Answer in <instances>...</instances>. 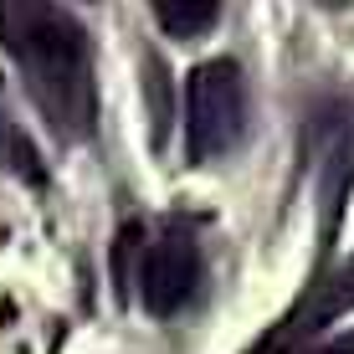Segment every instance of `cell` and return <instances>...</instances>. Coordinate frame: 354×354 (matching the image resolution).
<instances>
[{"instance_id":"6da1fadb","label":"cell","mask_w":354,"mask_h":354,"mask_svg":"<svg viewBox=\"0 0 354 354\" xmlns=\"http://www.w3.org/2000/svg\"><path fill=\"white\" fill-rule=\"evenodd\" d=\"M0 46L16 62L26 97L62 144H82L97 129L93 36L67 6L0 0Z\"/></svg>"},{"instance_id":"7a4b0ae2","label":"cell","mask_w":354,"mask_h":354,"mask_svg":"<svg viewBox=\"0 0 354 354\" xmlns=\"http://www.w3.org/2000/svg\"><path fill=\"white\" fill-rule=\"evenodd\" d=\"M252 124V93L231 57L195 62L185 82V160L216 165L231 149H241Z\"/></svg>"},{"instance_id":"3957f363","label":"cell","mask_w":354,"mask_h":354,"mask_svg":"<svg viewBox=\"0 0 354 354\" xmlns=\"http://www.w3.org/2000/svg\"><path fill=\"white\" fill-rule=\"evenodd\" d=\"M201 236L185 216H165L139 252V303L154 319H175L201 288Z\"/></svg>"},{"instance_id":"277c9868","label":"cell","mask_w":354,"mask_h":354,"mask_svg":"<svg viewBox=\"0 0 354 354\" xmlns=\"http://www.w3.org/2000/svg\"><path fill=\"white\" fill-rule=\"evenodd\" d=\"M0 169L6 175H16L21 185H31V190H41L46 185V165H41V154H36V144H31V133L10 118V103H6V82H0Z\"/></svg>"},{"instance_id":"5b68a950","label":"cell","mask_w":354,"mask_h":354,"mask_svg":"<svg viewBox=\"0 0 354 354\" xmlns=\"http://www.w3.org/2000/svg\"><path fill=\"white\" fill-rule=\"evenodd\" d=\"M154 21H160L165 36H175V41H195V36H205L221 21V6H211V0H195V6H185V0H160V6H154Z\"/></svg>"},{"instance_id":"8992f818","label":"cell","mask_w":354,"mask_h":354,"mask_svg":"<svg viewBox=\"0 0 354 354\" xmlns=\"http://www.w3.org/2000/svg\"><path fill=\"white\" fill-rule=\"evenodd\" d=\"M144 103H149V144L165 149V133H169V77H165L160 57L144 62Z\"/></svg>"},{"instance_id":"52a82bcc","label":"cell","mask_w":354,"mask_h":354,"mask_svg":"<svg viewBox=\"0 0 354 354\" xmlns=\"http://www.w3.org/2000/svg\"><path fill=\"white\" fill-rule=\"evenodd\" d=\"M252 354H354V328H349V334L324 339V344H303V334H292L288 324H277Z\"/></svg>"}]
</instances>
